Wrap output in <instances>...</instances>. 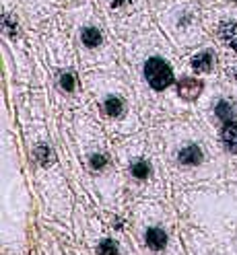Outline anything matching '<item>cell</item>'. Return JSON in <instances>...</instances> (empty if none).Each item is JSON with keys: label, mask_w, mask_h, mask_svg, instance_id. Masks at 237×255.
I'll use <instances>...</instances> for the list:
<instances>
[{"label": "cell", "mask_w": 237, "mask_h": 255, "mask_svg": "<svg viewBox=\"0 0 237 255\" xmlns=\"http://www.w3.org/2000/svg\"><path fill=\"white\" fill-rule=\"evenodd\" d=\"M142 78L153 89L155 93H163L171 85H176V72L169 64L167 58L163 56H149L142 64Z\"/></svg>", "instance_id": "1"}, {"label": "cell", "mask_w": 237, "mask_h": 255, "mask_svg": "<svg viewBox=\"0 0 237 255\" xmlns=\"http://www.w3.org/2000/svg\"><path fill=\"white\" fill-rule=\"evenodd\" d=\"M78 39H81V45L85 50H99V47L105 43V35H103V29L95 23H85L78 29Z\"/></svg>", "instance_id": "2"}, {"label": "cell", "mask_w": 237, "mask_h": 255, "mask_svg": "<svg viewBox=\"0 0 237 255\" xmlns=\"http://www.w3.org/2000/svg\"><path fill=\"white\" fill-rule=\"evenodd\" d=\"M215 33H217L219 41L223 43L227 50L237 52V19H231V17L221 19V21L217 23Z\"/></svg>", "instance_id": "3"}, {"label": "cell", "mask_w": 237, "mask_h": 255, "mask_svg": "<svg viewBox=\"0 0 237 255\" xmlns=\"http://www.w3.org/2000/svg\"><path fill=\"white\" fill-rule=\"evenodd\" d=\"M176 89L184 101H196L204 91V83L196 76H182L176 81Z\"/></svg>", "instance_id": "4"}, {"label": "cell", "mask_w": 237, "mask_h": 255, "mask_svg": "<svg viewBox=\"0 0 237 255\" xmlns=\"http://www.w3.org/2000/svg\"><path fill=\"white\" fill-rule=\"evenodd\" d=\"M176 156H178V163L184 167H198L204 161V150L200 148V144H196V142H188V144H184L178 150Z\"/></svg>", "instance_id": "5"}, {"label": "cell", "mask_w": 237, "mask_h": 255, "mask_svg": "<svg viewBox=\"0 0 237 255\" xmlns=\"http://www.w3.org/2000/svg\"><path fill=\"white\" fill-rule=\"evenodd\" d=\"M217 56L213 50H200L190 60V68L194 70V74H211L215 70Z\"/></svg>", "instance_id": "6"}, {"label": "cell", "mask_w": 237, "mask_h": 255, "mask_svg": "<svg viewBox=\"0 0 237 255\" xmlns=\"http://www.w3.org/2000/svg\"><path fill=\"white\" fill-rule=\"evenodd\" d=\"M101 111L109 118V120H120L126 114V101L120 95H107L101 101Z\"/></svg>", "instance_id": "7"}, {"label": "cell", "mask_w": 237, "mask_h": 255, "mask_svg": "<svg viewBox=\"0 0 237 255\" xmlns=\"http://www.w3.org/2000/svg\"><path fill=\"white\" fill-rule=\"evenodd\" d=\"M221 142L229 154H237V120L221 126Z\"/></svg>", "instance_id": "8"}, {"label": "cell", "mask_w": 237, "mask_h": 255, "mask_svg": "<svg viewBox=\"0 0 237 255\" xmlns=\"http://www.w3.org/2000/svg\"><path fill=\"white\" fill-rule=\"evenodd\" d=\"M142 0H103V4L109 12L114 14H128V12H134L138 8V4Z\"/></svg>", "instance_id": "9"}, {"label": "cell", "mask_w": 237, "mask_h": 255, "mask_svg": "<svg viewBox=\"0 0 237 255\" xmlns=\"http://www.w3.org/2000/svg\"><path fill=\"white\" fill-rule=\"evenodd\" d=\"M145 241H147V245H149L153 251H161V249H165V245H167V233H165L163 229H159V227H151V229L145 233Z\"/></svg>", "instance_id": "10"}, {"label": "cell", "mask_w": 237, "mask_h": 255, "mask_svg": "<svg viewBox=\"0 0 237 255\" xmlns=\"http://www.w3.org/2000/svg\"><path fill=\"white\" fill-rule=\"evenodd\" d=\"M215 116L221 124H227V122L235 120V105L229 99H219L215 103Z\"/></svg>", "instance_id": "11"}, {"label": "cell", "mask_w": 237, "mask_h": 255, "mask_svg": "<svg viewBox=\"0 0 237 255\" xmlns=\"http://www.w3.org/2000/svg\"><path fill=\"white\" fill-rule=\"evenodd\" d=\"M33 156H35V161H37L41 167H50V165H54V161H56L54 150L50 148V144H45V142H39V144L33 148Z\"/></svg>", "instance_id": "12"}, {"label": "cell", "mask_w": 237, "mask_h": 255, "mask_svg": "<svg viewBox=\"0 0 237 255\" xmlns=\"http://www.w3.org/2000/svg\"><path fill=\"white\" fill-rule=\"evenodd\" d=\"M130 173L134 179H149V175L153 173V167L149 161H145V158H136V161L130 163Z\"/></svg>", "instance_id": "13"}, {"label": "cell", "mask_w": 237, "mask_h": 255, "mask_svg": "<svg viewBox=\"0 0 237 255\" xmlns=\"http://www.w3.org/2000/svg\"><path fill=\"white\" fill-rule=\"evenodd\" d=\"M2 31L6 37H17V33H19V21L8 10H4V14H2Z\"/></svg>", "instance_id": "14"}, {"label": "cell", "mask_w": 237, "mask_h": 255, "mask_svg": "<svg viewBox=\"0 0 237 255\" xmlns=\"http://www.w3.org/2000/svg\"><path fill=\"white\" fill-rule=\"evenodd\" d=\"M58 85H60V89L64 91V93H74V89H76V76H74L72 72H68V70L60 72Z\"/></svg>", "instance_id": "15"}, {"label": "cell", "mask_w": 237, "mask_h": 255, "mask_svg": "<svg viewBox=\"0 0 237 255\" xmlns=\"http://www.w3.org/2000/svg\"><path fill=\"white\" fill-rule=\"evenodd\" d=\"M107 154H103V152H93L91 156H89V167L93 169V171H103L105 167H107Z\"/></svg>", "instance_id": "16"}, {"label": "cell", "mask_w": 237, "mask_h": 255, "mask_svg": "<svg viewBox=\"0 0 237 255\" xmlns=\"http://www.w3.org/2000/svg\"><path fill=\"white\" fill-rule=\"evenodd\" d=\"M97 253L99 255H118V243H114L112 239H105V241L99 243Z\"/></svg>", "instance_id": "17"}, {"label": "cell", "mask_w": 237, "mask_h": 255, "mask_svg": "<svg viewBox=\"0 0 237 255\" xmlns=\"http://www.w3.org/2000/svg\"><path fill=\"white\" fill-rule=\"evenodd\" d=\"M227 2H229V4H237V0H227Z\"/></svg>", "instance_id": "18"}]
</instances>
